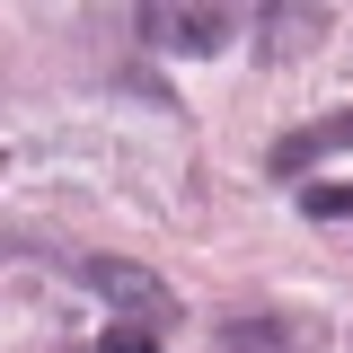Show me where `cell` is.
I'll return each mask as SVG.
<instances>
[{
    "mask_svg": "<svg viewBox=\"0 0 353 353\" xmlns=\"http://www.w3.org/2000/svg\"><path fill=\"white\" fill-rule=\"evenodd\" d=\"M71 274H80V283H88V292H97L106 309H124L132 327H150V336H159V318H176L168 283H159L150 265H124V256H80Z\"/></svg>",
    "mask_w": 353,
    "mask_h": 353,
    "instance_id": "cell-1",
    "label": "cell"
},
{
    "mask_svg": "<svg viewBox=\"0 0 353 353\" xmlns=\"http://www.w3.org/2000/svg\"><path fill=\"white\" fill-rule=\"evenodd\" d=\"M132 27H141L150 53H221L248 18L239 9H168V0H150V9H132Z\"/></svg>",
    "mask_w": 353,
    "mask_h": 353,
    "instance_id": "cell-2",
    "label": "cell"
},
{
    "mask_svg": "<svg viewBox=\"0 0 353 353\" xmlns=\"http://www.w3.org/2000/svg\"><path fill=\"white\" fill-rule=\"evenodd\" d=\"M345 141H353V115H327V124L283 132V141H274V176H301L309 159H327V150H345Z\"/></svg>",
    "mask_w": 353,
    "mask_h": 353,
    "instance_id": "cell-3",
    "label": "cell"
},
{
    "mask_svg": "<svg viewBox=\"0 0 353 353\" xmlns=\"http://www.w3.org/2000/svg\"><path fill=\"white\" fill-rule=\"evenodd\" d=\"M301 212H309V221H345V212H353V185H309Z\"/></svg>",
    "mask_w": 353,
    "mask_h": 353,
    "instance_id": "cell-4",
    "label": "cell"
},
{
    "mask_svg": "<svg viewBox=\"0 0 353 353\" xmlns=\"http://www.w3.org/2000/svg\"><path fill=\"white\" fill-rule=\"evenodd\" d=\"M88 353H159V336H150V327H106Z\"/></svg>",
    "mask_w": 353,
    "mask_h": 353,
    "instance_id": "cell-5",
    "label": "cell"
}]
</instances>
